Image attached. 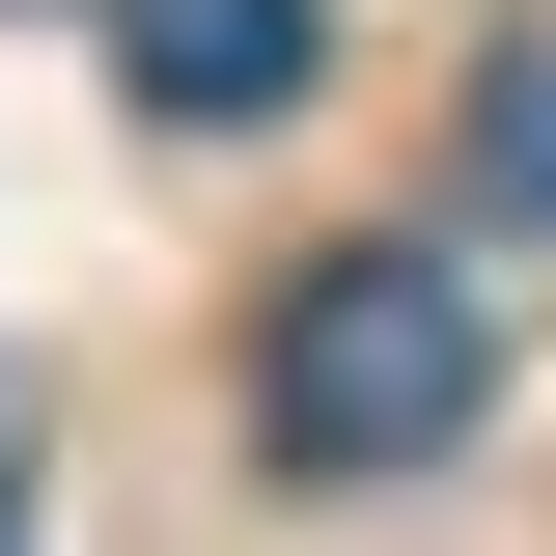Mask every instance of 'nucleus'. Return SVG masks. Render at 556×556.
Masks as SVG:
<instances>
[{
    "label": "nucleus",
    "mask_w": 556,
    "mask_h": 556,
    "mask_svg": "<svg viewBox=\"0 0 556 556\" xmlns=\"http://www.w3.org/2000/svg\"><path fill=\"white\" fill-rule=\"evenodd\" d=\"M501 417V334H473V278L445 251H306L278 278V334H251V445L278 473H445V445H473Z\"/></svg>",
    "instance_id": "nucleus-1"
},
{
    "label": "nucleus",
    "mask_w": 556,
    "mask_h": 556,
    "mask_svg": "<svg viewBox=\"0 0 556 556\" xmlns=\"http://www.w3.org/2000/svg\"><path fill=\"white\" fill-rule=\"evenodd\" d=\"M0 529H28V390H0Z\"/></svg>",
    "instance_id": "nucleus-4"
},
{
    "label": "nucleus",
    "mask_w": 556,
    "mask_h": 556,
    "mask_svg": "<svg viewBox=\"0 0 556 556\" xmlns=\"http://www.w3.org/2000/svg\"><path fill=\"white\" fill-rule=\"evenodd\" d=\"M473 195H501V223H556V56H501V84H473Z\"/></svg>",
    "instance_id": "nucleus-3"
},
{
    "label": "nucleus",
    "mask_w": 556,
    "mask_h": 556,
    "mask_svg": "<svg viewBox=\"0 0 556 556\" xmlns=\"http://www.w3.org/2000/svg\"><path fill=\"white\" fill-rule=\"evenodd\" d=\"M306 56H334V0H112V84L167 139H251V112H306Z\"/></svg>",
    "instance_id": "nucleus-2"
}]
</instances>
